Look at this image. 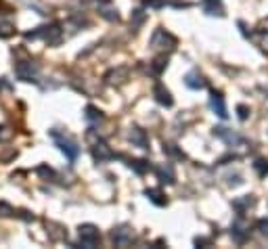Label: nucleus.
<instances>
[{"mask_svg":"<svg viewBox=\"0 0 268 249\" xmlns=\"http://www.w3.org/2000/svg\"><path fill=\"white\" fill-rule=\"evenodd\" d=\"M61 36H63L61 28L57 26V23H53V26H46V28H38L36 32H28V34H26V38H28V40L44 38V40L49 42L51 46H57V44L61 42Z\"/></svg>","mask_w":268,"mask_h":249,"instance_id":"nucleus-1","label":"nucleus"},{"mask_svg":"<svg viewBox=\"0 0 268 249\" xmlns=\"http://www.w3.org/2000/svg\"><path fill=\"white\" fill-rule=\"evenodd\" d=\"M51 136L55 138V142L59 145V149L65 153V157L69 159V161H76L78 159V155H80V147L76 145V142L69 138V136H63V134H59L57 130H53L51 132Z\"/></svg>","mask_w":268,"mask_h":249,"instance_id":"nucleus-2","label":"nucleus"},{"mask_svg":"<svg viewBox=\"0 0 268 249\" xmlns=\"http://www.w3.org/2000/svg\"><path fill=\"white\" fill-rule=\"evenodd\" d=\"M15 74L19 80L23 82H36V76H38V65L34 61H19L15 65Z\"/></svg>","mask_w":268,"mask_h":249,"instance_id":"nucleus-3","label":"nucleus"},{"mask_svg":"<svg viewBox=\"0 0 268 249\" xmlns=\"http://www.w3.org/2000/svg\"><path fill=\"white\" fill-rule=\"evenodd\" d=\"M99 230L92 226V224H84V226H80V245L82 247H97L99 245Z\"/></svg>","mask_w":268,"mask_h":249,"instance_id":"nucleus-4","label":"nucleus"},{"mask_svg":"<svg viewBox=\"0 0 268 249\" xmlns=\"http://www.w3.org/2000/svg\"><path fill=\"white\" fill-rule=\"evenodd\" d=\"M209 105H212V109L222 117V120H226L228 117V113H226V107H224V97L220 92H216V90H212V97H209Z\"/></svg>","mask_w":268,"mask_h":249,"instance_id":"nucleus-5","label":"nucleus"},{"mask_svg":"<svg viewBox=\"0 0 268 249\" xmlns=\"http://www.w3.org/2000/svg\"><path fill=\"white\" fill-rule=\"evenodd\" d=\"M166 42L168 44H176V40H174V36H170L166 30H157L155 34H153V38H151V44L153 46H157V49H166Z\"/></svg>","mask_w":268,"mask_h":249,"instance_id":"nucleus-6","label":"nucleus"},{"mask_svg":"<svg viewBox=\"0 0 268 249\" xmlns=\"http://www.w3.org/2000/svg\"><path fill=\"white\" fill-rule=\"evenodd\" d=\"M92 155H95L97 161H107V159H113V151L105 145V142H97L95 147H92Z\"/></svg>","mask_w":268,"mask_h":249,"instance_id":"nucleus-7","label":"nucleus"},{"mask_svg":"<svg viewBox=\"0 0 268 249\" xmlns=\"http://www.w3.org/2000/svg\"><path fill=\"white\" fill-rule=\"evenodd\" d=\"M111 239H113L115 245L124 247V245H128V243L132 241V232L128 230V226H122V228H118V230H113V232H111Z\"/></svg>","mask_w":268,"mask_h":249,"instance_id":"nucleus-8","label":"nucleus"},{"mask_svg":"<svg viewBox=\"0 0 268 249\" xmlns=\"http://www.w3.org/2000/svg\"><path fill=\"white\" fill-rule=\"evenodd\" d=\"M130 140L134 142L136 147L149 149V138H147V134H145V130H141V128H132V130H130Z\"/></svg>","mask_w":268,"mask_h":249,"instance_id":"nucleus-9","label":"nucleus"},{"mask_svg":"<svg viewBox=\"0 0 268 249\" xmlns=\"http://www.w3.org/2000/svg\"><path fill=\"white\" fill-rule=\"evenodd\" d=\"M184 84L189 86V88H193V90H199V88L205 86V80L199 74H197V71H191V74L184 78Z\"/></svg>","mask_w":268,"mask_h":249,"instance_id":"nucleus-10","label":"nucleus"},{"mask_svg":"<svg viewBox=\"0 0 268 249\" xmlns=\"http://www.w3.org/2000/svg\"><path fill=\"white\" fill-rule=\"evenodd\" d=\"M153 94H155V99H157V103H159V105H164V107H172V97H170V92H168L164 86H161V84H157V86H155Z\"/></svg>","mask_w":268,"mask_h":249,"instance_id":"nucleus-11","label":"nucleus"},{"mask_svg":"<svg viewBox=\"0 0 268 249\" xmlns=\"http://www.w3.org/2000/svg\"><path fill=\"white\" fill-rule=\"evenodd\" d=\"M13 34H15V23L7 17H0V38H11Z\"/></svg>","mask_w":268,"mask_h":249,"instance_id":"nucleus-12","label":"nucleus"},{"mask_svg":"<svg viewBox=\"0 0 268 249\" xmlns=\"http://www.w3.org/2000/svg\"><path fill=\"white\" fill-rule=\"evenodd\" d=\"M151 201H153V203L155 205H166L168 203V199L164 197V193H161V191H157V188H147V193H145Z\"/></svg>","mask_w":268,"mask_h":249,"instance_id":"nucleus-13","label":"nucleus"},{"mask_svg":"<svg viewBox=\"0 0 268 249\" xmlns=\"http://www.w3.org/2000/svg\"><path fill=\"white\" fill-rule=\"evenodd\" d=\"M101 13H103V17H107L109 21L118 19V11H115V9H111L109 0H103V3H101Z\"/></svg>","mask_w":268,"mask_h":249,"instance_id":"nucleus-14","label":"nucleus"},{"mask_svg":"<svg viewBox=\"0 0 268 249\" xmlns=\"http://www.w3.org/2000/svg\"><path fill=\"white\" fill-rule=\"evenodd\" d=\"M157 176H159V180L161 182H174V172H172V168L168 165V168H157Z\"/></svg>","mask_w":268,"mask_h":249,"instance_id":"nucleus-15","label":"nucleus"},{"mask_svg":"<svg viewBox=\"0 0 268 249\" xmlns=\"http://www.w3.org/2000/svg\"><path fill=\"white\" fill-rule=\"evenodd\" d=\"M205 11L209 15H216V11L218 15H222V5H220V0H205Z\"/></svg>","mask_w":268,"mask_h":249,"instance_id":"nucleus-16","label":"nucleus"},{"mask_svg":"<svg viewBox=\"0 0 268 249\" xmlns=\"http://www.w3.org/2000/svg\"><path fill=\"white\" fill-rule=\"evenodd\" d=\"M216 134L220 136V138H224L228 145H232V142H237L239 140V136L237 134H232V132H226V128H216Z\"/></svg>","mask_w":268,"mask_h":249,"instance_id":"nucleus-17","label":"nucleus"},{"mask_svg":"<svg viewBox=\"0 0 268 249\" xmlns=\"http://www.w3.org/2000/svg\"><path fill=\"white\" fill-rule=\"evenodd\" d=\"M86 120L88 122H101L103 120V115H101V111L97 109V107H86Z\"/></svg>","mask_w":268,"mask_h":249,"instance_id":"nucleus-18","label":"nucleus"},{"mask_svg":"<svg viewBox=\"0 0 268 249\" xmlns=\"http://www.w3.org/2000/svg\"><path fill=\"white\" fill-rule=\"evenodd\" d=\"M128 165H130V168H134L138 174H145V172L149 170V163H147V161H141V159H130V161H128Z\"/></svg>","mask_w":268,"mask_h":249,"instance_id":"nucleus-19","label":"nucleus"},{"mask_svg":"<svg viewBox=\"0 0 268 249\" xmlns=\"http://www.w3.org/2000/svg\"><path fill=\"white\" fill-rule=\"evenodd\" d=\"M253 168L258 170V174H260V176L264 178V176L268 174V161H264V159H258V161L253 163Z\"/></svg>","mask_w":268,"mask_h":249,"instance_id":"nucleus-20","label":"nucleus"},{"mask_svg":"<svg viewBox=\"0 0 268 249\" xmlns=\"http://www.w3.org/2000/svg\"><path fill=\"white\" fill-rule=\"evenodd\" d=\"M11 136H13V130H11L9 126H0V142L9 140Z\"/></svg>","mask_w":268,"mask_h":249,"instance_id":"nucleus-21","label":"nucleus"},{"mask_svg":"<svg viewBox=\"0 0 268 249\" xmlns=\"http://www.w3.org/2000/svg\"><path fill=\"white\" fill-rule=\"evenodd\" d=\"M145 7H149V9H161V7H166V0H145Z\"/></svg>","mask_w":268,"mask_h":249,"instance_id":"nucleus-22","label":"nucleus"},{"mask_svg":"<svg viewBox=\"0 0 268 249\" xmlns=\"http://www.w3.org/2000/svg\"><path fill=\"white\" fill-rule=\"evenodd\" d=\"M164 151H166V153H170V155H174V157H178V159H182V157H184L180 151L174 149V145H164Z\"/></svg>","mask_w":268,"mask_h":249,"instance_id":"nucleus-23","label":"nucleus"},{"mask_svg":"<svg viewBox=\"0 0 268 249\" xmlns=\"http://www.w3.org/2000/svg\"><path fill=\"white\" fill-rule=\"evenodd\" d=\"M237 111H239V117H241V120H247V107H245V105H239Z\"/></svg>","mask_w":268,"mask_h":249,"instance_id":"nucleus-24","label":"nucleus"},{"mask_svg":"<svg viewBox=\"0 0 268 249\" xmlns=\"http://www.w3.org/2000/svg\"><path fill=\"white\" fill-rule=\"evenodd\" d=\"M260 228H262L264 234H268V220H262V222H260Z\"/></svg>","mask_w":268,"mask_h":249,"instance_id":"nucleus-25","label":"nucleus"}]
</instances>
